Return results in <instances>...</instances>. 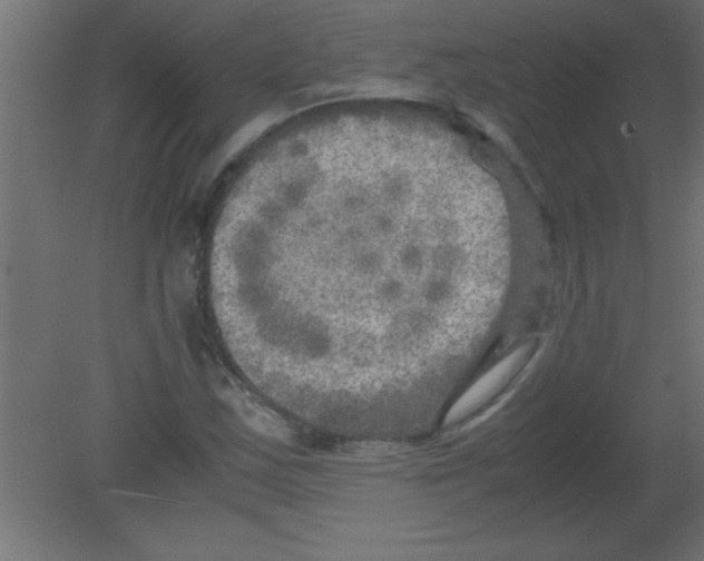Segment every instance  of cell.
<instances>
[{"label":"cell","mask_w":704,"mask_h":561,"mask_svg":"<svg viewBox=\"0 0 704 561\" xmlns=\"http://www.w3.org/2000/svg\"><path fill=\"white\" fill-rule=\"evenodd\" d=\"M528 353L529 346L525 345L498 362L456 401L444 422L454 423L493 397L519 371Z\"/></svg>","instance_id":"obj_1"},{"label":"cell","mask_w":704,"mask_h":561,"mask_svg":"<svg viewBox=\"0 0 704 561\" xmlns=\"http://www.w3.org/2000/svg\"><path fill=\"white\" fill-rule=\"evenodd\" d=\"M232 405L250 427L276 440H287L289 429L285 423L264 407L242 396H232Z\"/></svg>","instance_id":"obj_2"}]
</instances>
